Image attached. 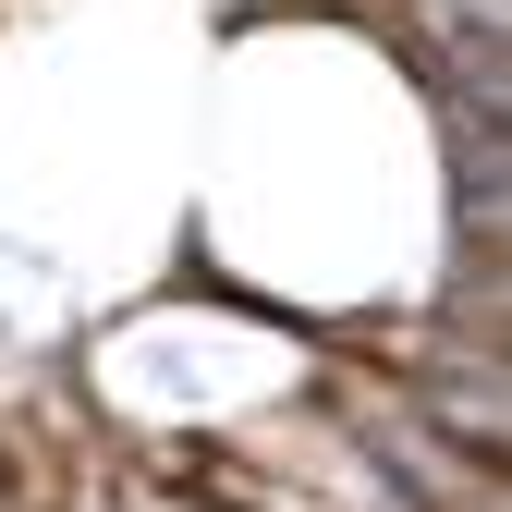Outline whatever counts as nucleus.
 I'll use <instances>...</instances> for the list:
<instances>
[{
    "instance_id": "obj_1",
    "label": "nucleus",
    "mask_w": 512,
    "mask_h": 512,
    "mask_svg": "<svg viewBox=\"0 0 512 512\" xmlns=\"http://www.w3.org/2000/svg\"><path fill=\"white\" fill-rule=\"evenodd\" d=\"M305 403L330 415V427H342V439H354V452L391 476L415 512H500V476L464 464V452H452V439H439V427H427L366 354H317V366H305Z\"/></svg>"
}]
</instances>
